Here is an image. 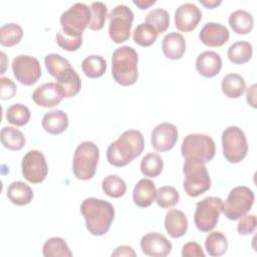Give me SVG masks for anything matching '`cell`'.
I'll return each instance as SVG.
<instances>
[{
	"label": "cell",
	"instance_id": "50",
	"mask_svg": "<svg viewBox=\"0 0 257 257\" xmlns=\"http://www.w3.org/2000/svg\"><path fill=\"white\" fill-rule=\"evenodd\" d=\"M1 56H2V63H3V68H2V71H1V73H4V70H5V59H6V56H5V53L4 52H1Z\"/></svg>",
	"mask_w": 257,
	"mask_h": 257
},
{
	"label": "cell",
	"instance_id": "20",
	"mask_svg": "<svg viewBox=\"0 0 257 257\" xmlns=\"http://www.w3.org/2000/svg\"><path fill=\"white\" fill-rule=\"evenodd\" d=\"M222 68V58L215 51H204L196 59V69L204 77L217 75Z\"/></svg>",
	"mask_w": 257,
	"mask_h": 257
},
{
	"label": "cell",
	"instance_id": "22",
	"mask_svg": "<svg viewBox=\"0 0 257 257\" xmlns=\"http://www.w3.org/2000/svg\"><path fill=\"white\" fill-rule=\"evenodd\" d=\"M165 228L172 238L184 236L188 230V220L184 212L171 209L165 216Z\"/></svg>",
	"mask_w": 257,
	"mask_h": 257
},
{
	"label": "cell",
	"instance_id": "1",
	"mask_svg": "<svg viewBox=\"0 0 257 257\" xmlns=\"http://www.w3.org/2000/svg\"><path fill=\"white\" fill-rule=\"evenodd\" d=\"M144 147L143 134L137 130H127L107 147L106 159L114 167H123L138 158Z\"/></svg>",
	"mask_w": 257,
	"mask_h": 257
},
{
	"label": "cell",
	"instance_id": "39",
	"mask_svg": "<svg viewBox=\"0 0 257 257\" xmlns=\"http://www.w3.org/2000/svg\"><path fill=\"white\" fill-rule=\"evenodd\" d=\"M179 192L172 186H163L157 190L156 202L161 208L168 209L174 207L179 202Z\"/></svg>",
	"mask_w": 257,
	"mask_h": 257
},
{
	"label": "cell",
	"instance_id": "7",
	"mask_svg": "<svg viewBox=\"0 0 257 257\" xmlns=\"http://www.w3.org/2000/svg\"><path fill=\"white\" fill-rule=\"evenodd\" d=\"M90 8L84 3H74L59 18L61 31L70 37L82 36V32L90 22Z\"/></svg>",
	"mask_w": 257,
	"mask_h": 257
},
{
	"label": "cell",
	"instance_id": "28",
	"mask_svg": "<svg viewBox=\"0 0 257 257\" xmlns=\"http://www.w3.org/2000/svg\"><path fill=\"white\" fill-rule=\"evenodd\" d=\"M253 54L252 44L248 41L234 42L227 51L229 60L235 64H244L248 62Z\"/></svg>",
	"mask_w": 257,
	"mask_h": 257
},
{
	"label": "cell",
	"instance_id": "23",
	"mask_svg": "<svg viewBox=\"0 0 257 257\" xmlns=\"http://www.w3.org/2000/svg\"><path fill=\"white\" fill-rule=\"evenodd\" d=\"M162 50L169 59L177 60L182 58L186 51V40L181 33H168L162 41Z\"/></svg>",
	"mask_w": 257,
	"mask_h": 257
},
{
	"label": "cell",
	"instance_id": "11",
	"mask_svg": "<svg viewBox=\"0 0 257 257\" xmlns=\"http://www.w3.org/2000/svg\"><path fill=\"white\" fill-rule=\"evenodd\" d=\"M109 25L108 34L114 43H122L130 38L131 29L134 21V12L124 5H116L107 15Z\"/></svg>",
	"mask_w": 257,
	"mask_h": 257
},
{
	"label": "cell",
	"instance_id": "13",
	"mask_svg": "<svg viewBox=\"0 0 257 257\" xmlns=\"http://www.w3.org/2000/svg\"><path fill=\"white\" fill-rule=\"evenodd\" d=\"M13 74L20 83L24 85H33L41 76V67L37 58L20 54L12 61Z\"/></svg>",
	"mask_w": 257,
	"mask_h": 257
},
{
	"label": "cell",
	"instance_id": "42",
	"mask_svg": "<svg viewBox=\"0 0 257 257\" xmlns=\"http://www.w3.org/2000/svg\"><path fill=\"white\" fill-rule=\"evenodd\" d=\"M56 42L62 49L66 51H76L82 44V36L70 37L59 30L56 34Z\"/></svg>",
	"mask_w": 257,
	"mask_h": 257
},
{
	"label": "cell",
	"instance_id": "41",
	"mask_svg": "<svg viewBox=\"0 0 257 257\" xmlns=\"http://www.w3.org/2000/svg\"><path fill=\"white\" fill-rule=\"evenodd\" d=\"M56 83L62 93V96L66 98L75 96L81 88V80L76 71L72 73L68 78Z\"/></svg>",
	"mask_w": 257,
	"mask_h": 257
},
{
	"label": "cell",
	"instance_id": "36",
	"mask_svg": "<svg viewBox=\"0 0 257 257\" xmlns=\"http://www.w3.org/2000/svg\"><path fill=\"white\" fill-rule=\"evenodd\" d=\"M158 35L157 31L151 25L146 22H142L134 30L133 39L140 46L148 47L156 42Z\"/></svg>",
	"mask_w": 257,
	"mask_h": 257
},
{
	"label": "cell",
	"instance_id": "5",
	"mask_svg": "<svg viewBox=\"0 0 257 257\" xmlns=\"http://www.w3.org/2000/svg\"><path fill=\"white\" fill-rule=\"evenodd\" d=\"M216 152L213 139L204 134H190L185 137L181 147L182 156L186 160H193L206 164L210 162Z\"/></svg>",
	"mask_w": 257,
	"mask_h": 257
},
{
	"label": "cell",
	"instance_id": "14",
	"mask_svg": "<svg viewBox=\"0 0 257 257\" xmlns=\"http://www.w3.org/2000/svg\"><path fill=\"white\" fill-rule=\"evenodd\" d=\"M179 133L176 125L170 122L159 123L151 134L152 146L158 152L170 151L176 145Z\"/></svg>",
	"mask_w": 257,
	"mask_h": 257
},
{
	"label": "cell",
	"instance_id": "27",
	"mask_svg": "<svg viewBox=\"0 0 257 257\" xmlns=\"http://www.w3.org/2000/svg\"><path fill=\"white\" fill-rule=\"evenodd\" d=\"M221 88L227 97L238 98L244 93L246 89V83L240 74L228 73L222 79Z\"/></svg>",
	"mask_w": 257,
	"mask_h": 257
},
{
	"label": "cell",
	"instance_id": "37",
	"mask_svg": "<svg viewBox=\"0 0 257 257\" xmlns=\"http://www.w3.org/2000/svg\"><path fill=\"white\" fill-rule=\"evenodd\" d=\"M102 191L111 198H120L125 194L126 185L124 181L116 175H108L101 182Z\"/></svg>",
	"mask_w": 257,
	"mask_h": 257
},
{
	"label": "cell",
	"instance_id": "26",
	"mask_svg": "<svg viewBox=\"0 0 257 257\" xmlns=\"http://www.w3.org/2000/svg\"><path fill=\"white\" fill-rule=\"evenodd\" d=\"M228 21L233 31L242 35L251 32L254 25L252 14L244 9H237L233 11L229 15Z\"/></svg>",
	"mask_w": 257,
	"mask_h": 257
},
{
	"label": "cell",
	"instance_id": "34",
	"mask_svg": "<svg viewBox=\"0 0 257 257\" xmlns=\"http://www.w3.org/2000/svg\"><path fill=\"white\" fill-rule=\"evenodd\" d=\"M164 168V161L156 153L147 154L141 161V171L144 176L155 178L158 177Z\"/></svg>",
	"mask_w": 257,
	"mask_h": 257
},
{
	"label": "cell",
	"instance_id": "25",
	"mask_svg": "<svg viewBox=\"0 0 257 257\" xmlns=\"http://www.w3.org/2000/svg\"><path fill=\"white\" fill-rule=\"evenodd\" d=\"M33 191L29 185L24 182L16 181L11 183L7 189V198L11 203L17 206L28 205L33 199Z\"/></svg>",
	"mask_w": 257,
	"mask_h": 257
},
{
	"label": "cell",
	"instance_id": "45",
	"mask_svg": "<svg viewBox=\"0 0 257 257\" xmlns=\"http://www.w3.org/2000/svg\"><path fill=\"white\" fill-rule=\"evenodd\" d=\"M183 257H205V253L197 242H188L182 248Z\"/></svg>",
	"mask_w": 257,
	"mask_h": 257
},
{
	"label": "cell",
	"instance_id": "24",
	"mask_svg": "<svg viewBox=\"0 0 257 257\" xmlns=\"http://www.w3.org/2000/svg\"><path fill=\"white\" fill-rule=\"evenodd\" d=\"M68 122V116L64 111L60 109H54L46 112L43 115L41 124L44 131L48 134L59 135L67 128Z\"/></svg>",
	"mask_w": 257,
	"mask_h": 257
},
{
	"label": "cell",
	"instance_id": "44",
	"mask_svg": "<svg viewBox=\"0 0 257 257\" xmlns=\"http://www.w3.org/2000/svg\"><path fill=\"white\" fill-rule=\"evenodd\" d=\"M16 84L8 77L0 78V98L10 99L16 94Z\"/></svg>",
	"mask_w": 257,
	"mask_h": 257
},
{
	"label": "cell",
	"instance_id": "4",
	"mask_svg": "<svg viewBox=\"0 0 257 257\" xmlns=\"http://www.w3.org/2000/svg\"><path fill=\"white\" fill-rule=\"evenodd\" d=\"M99 159L98 147L89 141L82 142L74 151L72 172L78 180L91 179L95 172Z\"/></svg>",
	"mask_w": 257,
	"mask_h": 257
},
{
	"label": "cell",
	"instance_id": "40",
	"mask_svg": "<svg viewBox=\"0 0 257 257\" xmlns=\"http://www.w3.org/2000/svg\"><path fill=\"white\" fill-rule=\"evenodd\" d=\"M91 18L88 24L90 30H100L105 22L107 16V7L102 2H92L89 6Z\"/></svg>",
	"mask_w": 257,
	"mask_h": 257
},
{
	"label": "cell",
	"instance_id": "9",
	"mask_svg": "<svg viewBox=\"0 0 257 257\" xmlns=\"http://www.w3.org/2000/svg\"><path fill=\"white\" fill-rule=\"evenodd\" d=\"M222 148L225 159L232 164H237L245 159L248 144L244 132L236 125L226 127L222 133Z\"/></svg>",
	"mask_w": 257,
	"mask_h": 257
},
{
	"label": "cell",
	"instance_id": "17",
	"mask_svg": "<svg viewBox=\"0 0 257 257\" xmlns=\"http://www.w3.org/2000/svg\"><path fill=\"white\" fill-rule=\"evenodd\" d=\"M230 37L229 30L226 26L217 22L206 23L200 33L199 38L203 44L210 47H219L224 45Z\"/></svg>",
	"mask_w": 257,
	"mask_h": 257
},
{
	"label": "cell",
	"instance_id": "32",
	"mask_svg": "<svg viewBox=\"0 0 257 257\" xmlns=\"http://www.w3.org/2000/svg\"><path fill=\"white\" fill-rule=\"evenodd\" d=\"M81 68L87 77L97 78L105 72L106 60L100 55H89L82 60Z\"/></svg>",
	"mask_w": 257,
	"mask_h": 257
},
{
	"label": "cell",
	"instance_id": "19",
	"mask_svg": "<svg viewBox=\"0 0 257 257\" xmlns=\"http://www.w3.org/2000/svg\"><path fill=\"white\" fill-rule=\"evenodd\" d=\"M44 63L48 73L53 76L57 82L64 80L75 71L69 61L57 53L47 54L44 58Z\"/></svg>",
	"mask_w": 257,
	"mask_h": 257
},
{
	"label": "cell",
	"instance_id": "33",
	"mask_svg": "<svg viewBox=\"0 0 257 257\" xmlns=\"http://www.w3.org/2000/svg\"><path fill=\"white\" fill-rule=\"evenodd\" d=\"M23 36L22 27L16 23H6L0 27V43L6 47L18 44Z\"/></svg>",
	"mask_w": 257,
	"mask_h": 257
},
{
	"label": "cell",
	"instance_id": "30",
	"mask_svg": "<svg viewBox=\"0 0 257 257\" xmlns=\"http://www.w3.org/2000/svg\"><path fill=\"white\" fill-rule=\"evenodd\" d=\"M205 248L210 256H222L228 249V240L220 231L211 232L206 237Z\"/></svg>",
	"mask_w": 257,
	"mask_h": 257
},
{
	"label": "cell",
	"instance_id": "29",
	"mask_svg": "<svg viewBox=\"0 0 257 257\" xmlns=\"http://www.w3.org/2000/svg\"><path fill=\"white\" fill-rule=\"evenodd\" d=\"M2 145L11 151H19L25 145V137L18 128L13 126H4L0 132Z\"/></svg>",
	"mask_w": 257,
	"mask_h": 257
},
{
	"label": "cell",
	"instance_id": "2",
	"mask_svg": "<svg viewBox=\"0 0 257 257\" xmlns=\"http://www.w3.org/2000/svg\"><path fill=\"white\" fill-rule=\"evenodd\" d=\"M80 212L85 220L86 229L94 236L104 235L114 218L113 206L102 199L87 198L80 205Z\"/></svg>",
	"mask_w": 257,
	"mask_h": 257
},
{
	"label": "cell",
	"instance_id": "35",
	"mask_svg": "<svg viewBox=\"0 0 257 257\" xmlns=\"http://www.w3.org/2000/svg\"><path fill=\"white\" fill-rule=\"evenodd\" d=\"M145 22L151 25L158 34L163 33L170 26L169 12L163 8H155L147 14Z\"/></svg>",
	"mask_w": 257,
	"mask_h": 257
},
{
	"label": "cell",
	"instance_id": "48",
	"mask_svg": "<svg viewBox=\"0 0 257 257\" xmlns=\"http://www.w3.org/2000/svg\"><path fill=\"white\" fill-rule=\"evenodd\" d=\"M133 3H134L135 5H137L140 9H143V10H144V9L149 8L151 5L155 4L156 1H155V0H134Z\"/></svg>",
	"mask_w": 257,
	"mask_h": 257
},
{
	"label": "cell",
	"instance_id": "12",
	"mask_svg": "<svg viewBox=\"0 0 257 257\" xmlns=\"http://www.w3.org/2000/svg\"><path fill=\"white\" fill-rule=\"evenodd\" d=\"M22 175L32 184L43 182L48 174V167L44 155L38 150H31L25 154L21 162Z\"/></svg>",
	"mask_w": 257,
	"mask_h": 257
},
{
	"label": "cell",
	"instance_id": "18",
	"mask_svg": "<svg viewBox=\"0 0 257 257\" xmlns=\"http://www.w3.org/2000/svg\"><path fill=\"white\" fill-rule=\"evenodd\" d=\"M62 98V93L55 82L43 83L32 92L33 101L42 107H53L57 105Z\"/></svg>",
	"mask_w": 257,
	"mask_h": 257
},
{
	"label": "cell",
	"instance_id": "15",
	"mask_svg": "<svg viewBox=\"0 0 257 257\" xmlns=\"http://www.w3.org/2000/svg\"><path fill=\"white\" fill-rule=\"evenodd\" d=\"M202 19L201 9L194 3H183L175 11V25L183 32L194 30Z\"/></svg>",
	"mask_w": 257,
	"mask_h": 257
},
{
	"label": "cell",
	"instance_id": "21",
	"mask_svg": "<svg viewBox=\"0 0 257 257\" xmlns=\"http://www.w3.org/2000/svg\"><path fill=\"white\" fill-rule=\"evenodd\" d=\"M157 195L156 185L150 179H141L135 186L133 191L134 203L141 207L147 208L152 205Z\"/></svg>",
	"mask_w": 257,
	"mask_h": 257
},
{
	"label": "cell",
	"instance_id": "46",
	"mask_svg": "<svg viewBox=\"0 0 257 257\" xmlns=\"http://www.w3.org/2000/svg\"><path fill=\"white\" fill-rule=\"evenodd\" d=\"M111 256H125V257H136L137 254L135 252V250L131 247V246H126V245H121L118 246L114 249V251L111 253Z\"/></svg>",
	"mask_w": 257,
	"mask_h": 257
},
{
	"label": "cell",
	"instance_id": "43",
	"mask_svg": "<svg viewBox=\"0 0 257 257\" xmlns=\"http://www.w3.org/2000/svg\"><path fill=\"white\" fill-rule=\"evenodd\" d=\"M237 225V231L240 235H250L252 234L257 225V220L255 215H244L240 218Z\"/></svg>",
	"mask_w": 257,
	"mask_h": 257
},
{
	"label": "cell",
	"instance_id": "47",
	"mask_svg": "<svg viewBox=\"0 0 257 257\" xmlns=\"http://www.w3.org/2000/svg\"><path fill=\"white\" fill-rule=\"evenodd\" d=\"M256 87L257 85L254 83L250 87H248L246 91V100L248 104H250L254 108L256 107Z\"/></svg>",
	"mask_w": 257,
	"mask_h": 257
},
{
	"label": "cell",
	"instance_id": "38",
	"mask_svg": "<svg viewBox=\"0 0 257 257\" xmlns=\"http://www.w3.org/2000/svg\"><path fill=\"white\" fill-rule=\"evenodd\" d=\"M30 115L29 108L22 103H14L6 110V119L17 126L26 124L30 119Z\"/></svg>",
	"mask_w": 257,
	"mask_h": 257
},
{
	"label": "cell",
	"instance_id": "10",
	"mask_svg": "<svg viewBox=\"0 0 257 257\" xmlns=\"http://www.w3.org/2000/svg\"><path fill=\"white\" fill-rule=\"evenodd\" d=\"M223 210V201L219 197H206L196 204L194 222L198 230L210 232L219 220Z\"/></svg>",
	"mask_w": 257,
	"mask_h": 257
},
{
	"label": "cell",
	"instance_id": "16",
	"mask_svg": "<svg viewBox=\"0 0 257 257\" xmlns=\"http://www.w3.org/2000/svg\"><path fill=\"white\" fill-rule=\"evenodd\" d=\"M140 245L143 253L153 257H165L172 251L171 242L164 235L157 232L144 235Z\"/></svg>",
	"mask_w": 257,
	"mask_h": 257
},
{
	"label": "cell",
	"instance_id": "6",
	"mask_svg": "<svg viewBox=\"0 0 257 257\" xmlns=\"http://www.w3.org/2000/svg\"><path fill=\"white\" fill-rule=\"evenodd\" d=\"M185 180L183 187L190 197H198L208 191L211 187V178L204 164L186 160L183 165Z\"/></svg>",
	"mask_w": 257,
	"mask_h": 257
},
{
	"label": "cell",
	"instance_id": "3",
	"mask_svg": "<svg viewBox=\"0 0 257 257\" xmlns=\"http://www.w3.org/2000/svg\"><path fill=\"white\" fill-rule=\"evenodd\" d=\"M138 52L128 45L116 48L111 56V75L115 82L128 86L138 80Z\"/></svg>",
	"mask_w": 257,
	"mask_h": 257
},
{
	"label": "cell",
	"instance_id": "49",
	"mask_svg": "<svg viewBox=\"0 0 257 257\" xmlns=\"http://www.w3.org/2000/svg\"><path fill=\"white\" fill-rule=\"evenodd\" d=\"M200 3L202 5H204L205 7H207L208 9H214L216 8L218 5H220L222 3L221 0H200Z\"/></svg>",
	"mask_w": 257,
	"mask_h": 257
},
{
	"label": "cell",
	"instance_id": "31",
	"mask_svg": "<svg viewBox=\"0 0 257 257\" xmlns=\"http://www.w3.org/2000/svg\"><path fill=\"white\" fill-rule=\"evenodd\" d=\"M42 254L45 257H71L70 251L66 242L60 237H52L46 240L42 247Z\"/></svg>",
	"mask_w": 257,
	"mask_h": 257
},
{
	"label": "cell",
	"instance_id": "8",
	"mask_svg": "<svg viewBox=\"0 0 257 257\" xmlns=\"http://www.w3.org/2000/svg\"><path fill=\"white\" fill-rule=\"evenodd\" d=\"M254 193L246 186H238L233 188L223 203L225 217L229 220L236 221L250 211L254 203Z\"/></svg>",
	"mask_w": 257,
	"mask_h": 257
}]
</instances>
